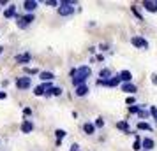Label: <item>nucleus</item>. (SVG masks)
Returning a JSON list of instances; mask_svg holds the SVG:
<instances>
[{
	"instance_id": "30",
	"label": "nucleus",
	"mask_w": 157,
	"mask_h": 151,
	"mask_svg": "<svg viewBox=\"0 0 157 151\" xmlns=\"http://www.w3.org/2000/svg\"><path fill=\"white\" fill-rule=\"evenodd\" d=\"M131 11H132V13H134V14L138 16V20H141V14H140V11H138V9L134 7V5H132V7H131Z\"/></svg>"
},
{
	"instance_id": "35",
	"label": "nucleus",
	"mask_w": 157,
	"mask_h": 151,
	"mask_svg": "<svg viewBox=\"0 0 157 151\" xmlns=\"http://www.w3.org/2000/svg\"><path fill=\"white\" fill-rule=\"evenodd\" d=\"M4 99H7V93L6 92H0V100H4Z\"/></svg>"
},
{
	"instance_id": "10",
	"label": "nucleus",
	"mask_w": 157,
	"mask_h": 151,
	"mask_svg": "<svg viewBox=\"0 0 157 151\" xmlns=\"http://www.w3.org/2000/svg\"><path fill=\"white\" fill-rule=\"evenodd\" d=\"M32 130H34L32 120H23V123H21V132L23 134H32Z\"/></svg>"
},
{
	"instance_id": "18",
	"label": "nucleus",
	"mask_w": 157,
	"mask_h": 151,
	"mask_svg": "<svg viewBox=\"0 0 157 151\" xmlns=\"http://www.w3.org/2000/svg\"><path fill=\"white\" fill-rule=\"evenodd\" d=\"M120 77H118V74L117 76H111L109 79H108V86H111V88H115V86H120Z\"/></svg>"
},
{
	"instance_id": "24",
	"label": "nucleus",
	"mask_w": 157,
	"mask_h": 151,
	"mask_svg": "<svg viewBox=\"0 0 157 151\" xmlns=\"http://www.w3.org/2000/svg\"><path fill=\"white\" fill-rule=\"evenodd\" d=\"M140 109H141V106L132 104V106H129V113H131V114H138V113H140Z\"/></svg>"
},
{
	"instance_id": "36",
	"label": "nucleus",
	"mask_w": 157,
	"mask_h": 151,
	"mask_svg": "<svg viewBox=\"0 0 157 151\" xmlns=\"http://www.w3.org/2000/svg\"><path fill=\"white\" fill-rule=\"evenodd\" d=\"M2 51H4V48H2V46H0V55H2Z\"/></svg>"
},
{
	"instance_id": "3",
	"label": "nucleus",
	"mask_w": 157,
	"mask_h": 151,
	"mask_svg": "<svg viewBox=\"0 0 157 151\" xmlns=\"http://www.w3.org/2000/svg\"><path fill=\"white\" fill-rule=\"evenodd\" d=\"M16 18V25L20 27V28H27L29 25H32V23L36 21V18H34V14H27V16H14Z\"/></svg>"
},
{
	"instance_id": "6",
	"label": "nucleus",
	"mask_w": 157,
	"mask_h": 151,
	"mask_svg": "<svg viewBox=\"0 0 157 151\" xmlns=\"http://www.w3.org/2000/svg\"><path fill=\"white\" fill-rule=\"evenodd\" d=\"M48 88H51V83H43V84H39V86L34 88V95H36V97H43L44 92H46Z\"/></svg>"
},
{
	"instance_id": "37",
	"label": "nucleus",
	"mask_w": 157,
	"mask_h": 151,
	"mask_svg": "<svg viewBox=\"0 0 157 151\" xmlns=\"http://www.w3.org/2000/svg\"><path fill=\"white\" fill-rule=\"evenodd\" d=\"M155 4H157V2H155Z\"/></svg>"
},
{
	"instance_id": "21",
	"label": "nucleus",
	"mask_w": 157,
	"mask_h": 151,
	"mask_svg": "<svg viewBox=\"0 0 157 151\" xmlns=\"http://www.w3.org/2000/svg\"><path fill=\"white\" fill-rule=\"evenodd\" d=\"M138 130H145V132H152L154 128H152V127H150V125H148L147 121H140V123H138Z\"/></svg>"
},
{
	"instance_id": "27",
	"label": "nucleus",
	"mask_w": 157,
	"mask_h": 151,
	"mask_svg": "<svg viewBox=\"0 0 157 151\" xmlns=\"http://www.w3.org/2000/svg\"><path fill=\"white\" fill-rule=\"evenodd\" d=\"M37 72H39L37 69H30V67H25V74H29V76H30V74L34 76V74H37Z\"/></svg>"
},
{
	"instance_id": "22",
	"label": "nucleus",
	"mask_w": 157,
	"mask_h": 151,
	"mask_svg": "<svg viewBox=\"0 0 157 151\" xmlns=\"http://www.w3.org/2000/svg\"><path fill=\"white\" fill-rule=\"evenodd\" d=\"M55 135H57V139H58V142H62V139H64L67 134H65V130H60V128H57L55 130Z\"/></svg>"
},
{
	"instance_id": "33",
	"label": "nucleus",
	"mask_w": 157,
	"mask_h": 151,
	"mask_svg": "<svg viewBox=\"0 0 157 151\" xmlns=\"http://www.w3.org/2000/svg\"><path fill=\"white\" fill-rule=\"evenodd\" d=\"M69 151H79V146H78V144H72L71 149H69Z\"/></svg>"
},
{
	"instance_id": "31",
	"label": "nucleus",
	"mask_w": 157,
	"mask_h": 151,
	"mask_svg": "<svg viewBox=\"0 0 157 151\" xmlns=\"http://www.w3.org/2000/svg\"><path fill=\"white\" fill-rule=\"evenodd\" d=\"M23 114H25V116H30V114H32V109H30V107H25V109H23Z\"/></svg>"
},
{
	"instance_id": "2",
	"label": "nucleus",
	"mask_w": 157,
	"mask_h": 151,
	"mask_svg": "<svg viewBox=\"0 0 157 151\" xmlns=\"http://www.w3.org/2000/svg\"><path fill=\"white\" fill-rule=\"evenodd\" d=\"M74 5L76 4L72 0H62V2H58V14L60 16H72L76 13V7Z\"/></svg>"
},
{
	"instance_id": "5",
	"label": "nucleus",
	"mask_w": 157,
	"mask_h": 151,
	"mask_svg": "<svg viewBox=\"0 0 157 151\" xmlns=\"http://www.w3.org/2000/svg\"><path fill=\"white\" fill-rule=\"evenodd\" d=\"M131 44L136 46V48H141V49H147V48H148V41H147L145 37H140V35L132 37V39H131Z\"/></svg>"
},
{
	"instance_id": "14",
	"label": "nucleus",
	"mask_w": 157,
	"mask_h": 151,
	"mask_svg": "<svg viewBox=\"0 0 157 151\" xmlns=\"http://www.w3.org/2000/svg\"><path fill=\"white\" fill-rule=\"evenodd\" d=\"M143 7L147 9L148 13H157V4L152 2V0H145V2H143Z\"/></svg>"
},
{
	"instance_id": "34",
	"label": "nucleus",
	"mask_w": 157,
	"mask_h": 151,
	"mask_svg": "<svg viewBox=\"0 0 157 151\" xmlns=\"http://www.w3.org/2000/svg\"><path fill=\"white\" fill-rule=\"evenodd\" d=\"M152 83L157 86V74H152Z\"/></svg>"
},
{
	"instance_id": "32",
	"label": "nucleus",
	"mask_w": 157,
	"mask_h": 151,
	"mask_svg": "<svg viewBox=\"0 0 157 151\" xmlns=\"http://www.w3.org/2000/svg\"><path fill=\"white\" fill-rule=\"evenodd\" d=\"M127 106H132V104H134V97H127Z\"/></svg>"
},
{
	"instance_id": "19",
	"label": "nucleus",
	"mask_w": 157,
	"mask_h": 151,
	"mask_svg": "<svg viewBox=\"0 0 157 151\" xmlns=\"http://www.w3.org/2000/svg\"><path fill=\"white\" fill-rule=\"evenodd\" d=\"M16 5H9L7 9H6V11H4V18H14L16 16Z\"/></svg>"
},
{
	"instance_id": "20",
	"label": "nucleus",
	"mask_w": 157,
	"mask_h": 151,
	"mask_svg": "<svg viewBox=\"0 0 157 151\" xmlns=\"http://www.w3.org/2000/svg\"><path fill=\"white\" fill-rule=\"evenodd\" d=\"M117 128H118V130H124L125 134H131V127L127 125V121H118V123H117Z\"/></svg>"
},
{
	"instance_id": "29",
	"label": "nucleus",
	"mask_w": 157,
	"mask_h": 151,
	"mask_svg": "<svg viewBox=\"0 0 157 151\" xmlns=\"http://www.w3.org/2000/svg\"><path fill=\"white\" fill-rule=\"evenodd\" d=\"M44 4L46 5H51V7H58V2H55V0H46Z\"/></svg>"
},
{
	"instance_id": "1",
	"label": "nucleus",
	"mask_w": 157,
	"mask_h": 151,
	"mask_svg": "<svg viewBox=\"0 0 157 151\" xmlns=\"http://www.w3.org/2000/svg\"><path fill=\"white\" fill-rule=\"evenodd\" d=\"M92 76V69L88 65H81L78 69H72L71 70V79H72V84L74 88L76 86H81V84H86L88 77Z\"/></svg>"
},
{
	"instance_id": "16",
	"label": "nucleus",
	"mask_w": 157,
	"mask_h": 151,
	"mask_svg": "<svg viewBox=\"0 0 157 151\" xmlns=\"http://www.w3.org/2000/svg\"><path fill=\"white\" fill-rule=\"evenodd\" d=\"M113 76V72L109 70V69H101V72H99V77H101V81H108L109 77Z\"/></svg>"
},
{
	"instance_id": "17",
	"label": "nucleus",
	"mask_w": 157,
	"mask_h": 151,
	"mask_svg": "<svg viewBox=\"0 0 157 151\" xmlns=\"http://www.w3.org/2000/svg\"><path fill=\"white\" fill-rule=\"evenodd\" d=\"M83 132H85L86 135H94V134H95V127H94V123L86 121L85 125H83Z\"/></svg>"
},
{
	"instance_id": "9",
	"label": "nucleus",
	"mask_w": 157,
	"mask_h": 151,
	"mask_svg": "<svg viewBox=\"0 0 157 151\" xmlns=\"http://www.w3.org/2000/svg\"><path fill=\"white\" fill-rule=\"evenodd\" d=\"M154 146H155V142H154V139H150V137H145V139H141V148H143L145 151L154 149Z\"/></svg>"
},
{
	"instance_id": "15",
	"label": "nucleus",
	"mask_w": 157,
	"mask_h": 151,
	"mask_svg": "<svg viewBox=\"0 0 157 151\" xmlns=\"http://www.w3.org/2000/svg\"><path fill=\"white\" fill-rule=\"evenodd\" d=\"M118 77H120V81H124V83H131L132 74H131V70H122V72H118Z\"/></svg>"
},
{
	"instance_id": "12",
	"label": "nucleus",
	"mask_w": 157,
	"mask_h": 151,
	"mask_svg": "<svg viewBox=\"0 0 157 151\" xmlns=\"http://www.w3.org/2000/svg\"><path fill=\"white\" fill-rule=\"evenodd\" d=\"M120 88L124 90V92H125V93H131V97H132V95H134L136 92H138L136 84H132V83H124V84H122Z\"/></svg>"
},
{
	"instance_id": "8",
	"label": "nucleus",
	"mask_w": 157,
	"mask_h": 151,
	"mask_svg": "<svg viewBox=\"0 0 157 151\" xmlns=\"http://www.w3.org/2000/svg\"><path fill=\"white\" fill-rule=\"evenodd\" d=\"M30 60H32V55H30V53H21V55H16V62H18V63H21V65L30 63Z\"/></svg>"
},
{
	"instance_id": "26",
	"label": "nucleus",
	"mask_w": 157,
	"mask_h": 151,
	"mask_svg": "<svg viewBox=\"0 0 157 151\" xmlns=\"http://www.w3.org/2000/svg\"><path fill=\"white\" fill-rule=\"evenodd\" d=\"M148 114H150V113H148V111H145V109H140V113H138V116H140L141 120H143V118L147 120V118H148Z\"/></svg>"
},
{
	"instance_id": "11",
	"label": "nucleus",
	"mask_w": 157,
	"mask_h": 151,
	"mask_svg": "<svg viewBox=\"0 0 157 151\" xmlns=\"http://www.w3.org/2000/svg\"><path fill=\"white\" fill-rule=\"evenodd\" d=\"M88 92H90L88 84H81V86L74 88V93H76V97H85V95H88Z\"/></svg>"
},
{
	"instance_id": "23",
	"label": "nucleus",
	"mask_w": 157,
	"mask_h": 151,
	"mask_svg": "<svg viewBox=\"0 0 157 151\" xmlns=\"http://www.w3.org/2000/svg\"><path fill=\"white\" fill-rule=\"evenodd\" d=\"M104 118H102V116H101V118H97V120H95V123H94V127H95V128H102V127H104Z\"/></svg>"
},
{
	"instance_id": "4",
	"label": "nucleus",
	"mask_w": 157,
	"mask_h": 151,
	"mask_svg": "<svg viewBox=\"0 0 157 151\" xmlns=\"http://www.w3.org/2000/svg\"><path fill=\"white\" fill-rule=\"evenodd\" d=\"M14 84H16V88H20V90H29V88L32 86V77H29V76L16 77Z\"/></svg>"
},
{
	"instance_id": "13",
	"label": "nucleus",
	"mask_w": 157,
	"mask_h": 151,
	"mask_svg": "<svg viewBox=\"0 0 157 151\" xmlns=\"http://www.w3.org/2000/svg\"><path fill=\"white\" fill-rule=\"evenodd\" d=\"M39 77L44 81V83H51V81L55 79V74L53 72H48V70H44V72H41L39 74Z\"/></svg>"
},
{
	"instance_id": "28",
	"label": "nucleus",
	"mask_w": 157,
	"mask_h": 151,
	"mask_svg": "<svg viewBox=\"0 0 157 151\" xmlns=\"http://www.w3.org/2000/svg\"><path fill=\"white\" fill-rule=\"evenodd\" d=\"M150 114H152V118L157 121V107H154V106H152V107H150Z\"/></svg>"
},
{
	"instance_id": "25",
	"label": "nucleus",
	"mask_w": 157,
	"mask_h": 151,
	"mask_svg": "<svg viewBox=\"0 0 157 151\" xmlns=\"http://www.w3.org/2000/svg\"><path fill=\"white\" fill-rule=\"evenodd\" d=\"M132 149H134V151H140V149H141V139H140V137H136L134 144H132Z\"/></svg>"
},
{
	"instance_id": "7",
	"label": "nucleus",
	"mask_w": 157,
	"mask_h": 151,
	"mask_svg": "<svg viewBox=\"0 0 157 151\" xmlns=\"http://www.w3.org/2000/svg\"><path fill=\"white\" fill-rule=\"evenodd\" d=\"M37 5H39V2H36V0H25V2H23V9H25L27 13H34L37 9Z\"/></svg>"
}]
</instances>
